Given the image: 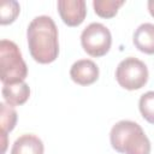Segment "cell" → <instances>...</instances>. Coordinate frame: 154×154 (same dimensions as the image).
<instances>
[{
  "label": "cell",
  "instance_id": "ba28073f",
  "mask_svg": "<svg viewBox=\"0 0 154 154\" xmlns=\"http://www.w3.org/2000/svg\"><path fill=\"white\" fill-rule=\"evenodd\" d=\"M2 97L5 102L10 106H20L25 103L30 96V88L23 81L12 84H4L2 85Z\"/></svg>",
  "mask_w": 154,
  "mask_h": 154
},
{
  "label": "cell",
  "instance_id": "277c9868",
  "mask_svg": "<svg viewBox=\"0 0 154 154\" xmlns=\"http://www.w3.org/2000/svg\"><path fill=\"white\" fill-rule=\"evenodd\" d=\"M147 65L134 57L122 60L116 69V79L118 84L126 90H137L146 85L148 81Z\"/></svg>",
  "mask_w": 154,
  "mask_h": 154
},
{
  "label": "cell",
  "instance_id": "4fadbf2b",
  "mask_svg": "<svg viewBox=\"0 0 154 154\" xmlns=\"http://www.w3.org/2000/svg\"><path fill=\"white\" fill-rule=\"evenodd\" d=\"M20 11V6L14 0H4L0 6V24L7 25L16 20Z\"/></svg>",
  "mask_w": 154,
  "mask_h": 154
},
{
  "label": "cell",
  "instance_id": "9c48e42d",
  "mask_svg": "<svg viewBox=\"0 0 154 154\" xmlns=\"http://www.w3.org/2000/svg\"><path fill=\"white\" fill-rule=\"evenodd\" d=\"M132 42L140 52L146 54H154V24H141L134 32Z\"/></svg>",
  "mask_w": 154,
  "mask_h": 154
},
{
  "label": "cell",
  "instance_id": "52a82bcc",
  "mask_svg": "<svg viewBox=\"0 0 154 154\" xmlns=\"http://www.w3.org/2000/svg\"><path fill=\"white\" fill-rule=\"evenodd\" d=\"M99 67L90 59H81L72 64L70 69L71 79L79 85H90L99 78Z\"/></svg>",
  "mask_w": 154,
  "mask_h": 154
},
{
  "label": "cell",
  "instance_id": "7c38bea8",
  "mask_svg": "<svg viewBox=\"0 0 154 154\" xmlns=\"http://www.w3.org/2000/svg\"><path fill=\"white\" fill-rule=\"evenodd\" d=\"M17 124V112L16 109L5 103H0V125H1V135H7L11 132Z\"/></svg>",
  "mask_w": 154,
  "mask_h": 154
},
{
  "label": "cell",
  "instance_id": "5bb4252c",
  "mask_svg": "<svg viewBox=\"0 0 154 154\" xmlns=\"http://www.w3.org/2000/svg\"><path fill=\"white\" fill-rule=\"evenodd\" d=\"M138 108L143 119L154 124V91H147L140 97Z\"/></svg>",
  "mask_w": 154,
  "mask_h": 154
},
{
  "label": "cell",
  "instance_id": "8fae6325",
  "mask_svg": "<svg viewBox=\"0 0 154 154\" xmlns=\"http://www.w3.org/2000/svg\"><path fill=\"white\" fill-rule=\"evenodd\" d=\"M123 5H124V0H94L93 1L94 11L101 18L114 17L119 7Z\"/></svg>",
  "mask_w": 154,
  "mask_h": 154
},
{
  "label": "cell",
  "instance_id": "30bf717a",
  "mask_svg": "<svg viewBox=\"0 0 154 154\" xmlns=\"http://www.w3.org/2000/svg\"><path fill=\"white\" fill-rule=\"evenodd\" d=\"M43 142L32 134L19 136L11 148V154H43Z\"/></svg>",
  "mask_w": 154,
  "mask_h": 154
},
{
  "label": "cell",
  "instance_id": "8992f818",
  "mask_svg": "<svg viewBox=\"0 0 154 154\" xmlns=\"http://www.w3.org/2000/svg\"><path fill=\"white\" fill-rule=\"evenodd\" d=\"M58 11L67 26H78L87 16V5L84 0H59Z\"/></svg>",
  "mask_w": 154,
  "mask_h": 154
},
{
  "label": "cell",
  "instance_id": "9a60e30c",
  "mask_svg": "<svg viewBox=\"0 0 154 154\" xmlns=\"http://www.w3.org/2000/svg\"><path fill=\"white\" fill-rule=\"evenodd\" d=\"M147 6H148V11H149L150 16L154 17V0H149L147 2Z\"/></svg>",
  "mask_w": 154,
  "mask_h": 154
},
{
  "label": "cell",
  "instance_id": "6da1fadb",
  "mask_svg": "<svg viewBox=\"0 0 154 154\" xmlns=\"http://www.w3.org/2000/svg\"><path fill=\"white\" fill-rule=\"evenodd\" d=\"M30 55L40 64L53 63L59 54L58 29L49 16L35 17L26 29Z\"/></svg>",
  "mask_w": 154,
  "mask_h": 154
},
{
  "label": "cell",
  "instance_id": "3957f363",
  "mask_svg": "<svg viewBox=\"0 0 154 154\" xmlns=\"http://www.w3.org/2000/svg\"><path fill=\"white\" fill-rule=\"evenodd\" d=\"M28 75L26 64L18 46L11 40L0 41V79L2 84L23 82Z\"/></svg>",
  "mask_w": 154,
  "mask_h": 154
},
{
  "label": "cell",
  "instance_id": "5b68a950",
  "mask_svg": "<svg viewBox=\"0 0 154 154\" xmlns=\"http://www.w3.org/2000/svg\"><path fill=\"white\" fill-rule=\"evenodd\" d=\"M81 45L90 57H103L112 45L111 31L101 23H90L81 34Z\"/></svg>",
  "mask_w": 154,
  "mask_h": 154
},
{
  "label": "cell",
  "instance_id": "7a4b0ae2",
  "mask_svg": "<svg viewBox=\"0 0 154 154\" xmlns=\"http://www.w3.org/2000/svg\"><path fill=\"white\" fill-rule=\"evenodd\" d=\"M112 148L120 154H150V141L141 125L132 120L116 123L109 132Z\"/></svg>",
  "mask_w": 154,
  "mask_h": 154
}]
</instances>
